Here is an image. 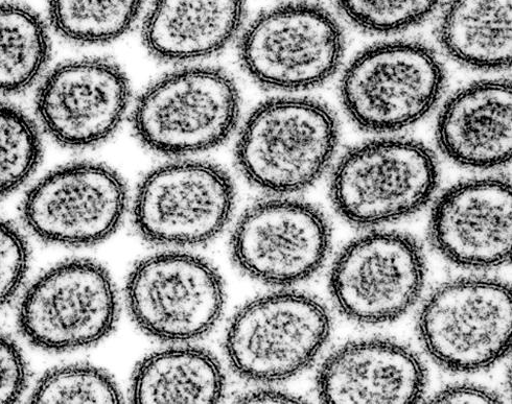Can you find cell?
Returning <instances> with one entry per match:
<instances>
[{
    "label": "cell",
    "mask_w": 512,
    "mask_h": 404,
    "mask_svg": "<svg viewBox=\"0 0 512 404\" xmlns=\"http://www.w3.org/2000/svg\"><path fill=\"white\" fill-rule=\"evenodd\" d=\"M338 146L339 124L327 105L305 98H277L250 114L239 135L236 157L250 183L283 196L315 184L330 168Z\"/></svg>",
    "instance_id": "6da1fadb"
},
{
    "label": "cell",
    "mask_w": 512,
    "mask_h": 404,
    "mask_svg": "<svg viewBox=\"0 0 512 404\" xmlns=\"http://www.w3.org/2000/svg\"><path fill=\"white\" fill-rule=\"evenodd\" d=\"M438 181L437 159L422 142L384 137L366 141L341 157L331 177L330 194L345 221L374 227L422 210Z\"/></svg>",
    "instance_id": "7a4b0ae2"
},
{
    "label": "cell",
    "mask_w": 512,
    "mask_h": 404,
    "mask_svg": "<svg viewBox=\"0 0 512 404\" xmlns=\"http://www.w3.org/2000/svg\"><path fill=\"white\" fill-rule=\"evenodd\" d=\"M445 85V67L431 47L395 40L368 47L346 67L340 97L358 127L388 134L421 122Z\"/></svg>",
    "instance_id": "3957f363"
},
{
    "label": "cell",
    "mask_w": 512,
    "mask_h": 404,
    "mask_svg": "<svg viewBox=\"0 0 512 404\" xmlns=\"http://www.w3.org/2000/svg\"><path fill=\"white\" fill-rule=\"evenodd\" d=\"M237 84L224 70L195 66L159 79L137 100L132 126L153 152L185 156L215 149L240 117Z\"/></svg>",
    "instance_id": "277c9868"
},
{
    "label": "cell",
    "mask_w": 512,
    "mask_h": 404,
    "mask_svg": "<svg viewBox=\"0 0 512 404\" xmlns=\"http://www.w3.org/2000/svg\"><path fill=\"white\" fill-rule=\"evenodd\" d=\"M331 316L311 295L282 291L256 298L232 318L227 360L241 377L278 383L309 368L331 335Z\"/></svg>",
    "instance_id": "5b68a950"
},
{
    "label": "cell",
    "mask_w": 512,
    "mask_h": 404,
    "mask_svg": "<svg viewBox=\"0 0 512 404\" xmlns=\"http://www.w3.org/2000/svg\"><path fill=\"white\" fill-rule=\"evenodd\" d=\"M511 289L491 278L441 285L418 316V336L430 358L457 373L495 366L511 347Z\"/></svg>",
    "instance_id": "8992f818"
},
{
    "label": "cell",
    "mask_w": 512,
    "mask_h": 404,
    "mask_svg": "<svg viewBox=\"0 0 512 404\" xmlns=\"http://www.w3.org/2000/svg\"><path fill=\"white\" fill-rule=\"evenodd\" d=\"M239 55L256 83L274 90H308L336 74L344 55V35L328 10L310 3L286 4L250 23Z\"/></svg>",
    "instance_id": "52a82bcc"
},
{
    "label": "cell",
    "mask_w": 512,
    "mask_h": 404,
    "mask_svg": "<svg viewBox=\"0 0 512 404\" xmlns=\"http://www.w3.org/2000/svg\"><path fill=\"white\" fill-rule=\"evenodd\" d=\"M236 202L234 182L220 166L183 160L159 166L137 188L135 228L150 243L193 247L227 226Z\"/></svg>",
    "instance_id": "ba28073f"
},
{
    "label": "cell",
    "mask_w": 512,
    "mask_h": 404,
    "mask_svg": "<svg viewBox=\"0 0 512 404\" xmlns=\"http://www.w3.org/2000/svg\"><path fill=\"white\" fill-rule=\"evenodd\" d=\"M126 300L132 319L146 334L185 343L217 325L225 291L220 274L206 260L168 252L139 261L128 277Z\"/></svg>",
    "instance_id": "9c48e42d"
},
{
    "label": "cell",
    "mask_w": 512,
    "mask_h": 404,
    "mask_svg": "<svg viewBox=\"0 0 512 404\" xmlns=\"http://www.w3.org/2000/svg\"><path fill=\"white\" fill-rule=\"evenodd\" d=\"M119 316L114 283L96 261H65L40 276L23 296L18 326L34 346L69 351L104 340Z\"/></svg>",
    "instance_id": "30bf717a"
},
{
    "label": "cell",
    "mask_w": 512,
    "mask_h": 404,
    "mask_svg": "<svg viewBox=\"0 0 512 404\" xmlns=\"http://www.w3.org/2000/svg\"><path fill=\"white\" fill-rule=\"evenodd\" d=\"M426 260L412 236L374 231L348 244L330 275L338 310L355 322L386 324L403 317L420 299Z\"/></svg>",
    "instance_id": "8fae6325"
},
{
    "label": "cell",
    "mask_w": 512,
    "mask_h": 404,
    "mask_svg": "<svg viewBox=\"0 0 512 404\" xmlns=\"http://www.w3.org/2000/svg\"><path fill=\"white\" fill-rule=\"evenodd\" d=\"M123 178L96 162H76L46 175L23 200L22 219L40 240L87 247L108 239L123 222Z\"/></svg>",
    "instance_id": "7c38bea8"
},
{
    "label": "cell",
    "mask_w": 512,
    "mask_h": 404,
    "mask_svg": "<svg viewBox=\"0 0 512 404\" xmlns=\"http://www.w3.org/2000/svg\"><path fill=\"white\" fill-rule=\"evenodd\" d=\"M330 248V225L322 212L307 202L288 198L254 203L231 236V254L239 269L279 287L315 275Z\"/></svg>",
    "instance_id": "4fadbf2b"
},
{
    "label": "cell",
    "mask_w": 512,
    "mask_h": 404,
    "mask_svg": "<svg viewBox=\"0 0 512 404\" xmlns=\"http://www.w3.org/2000/svg\"><path fill=\"white\" fill-rule=\"evenodd\" d=\"M131 97L127 76L114 62L87 58L62 63L41 83L38 120L46 134L68 149L107 140L124 120Z\"/></svg>",
    "instance_id": "5bb4252c"
},
{
    "label": "cell",
    "mask_w": 512,
    "mask_h": 404,
    "mask_svg": "<svg viewBox=\"0 0 512 404\" xmlns=\"http://www.w3.org/2000/svg\"><path fill=\"white\" fill-rule=\"evenodd\" d=\"M430 240L450 263L472 270L501 267L511 256V183L502 177L468 180L435 203Z\"/></svg>",
    "instance_id": "9a60e30c"
},
{
    "label": "cell",
    "mask_w": 512,
    "mask_h": 404,
    "mask_svg": "<svg viewBox=\"0 0 512 404\" xmlns=\"http://www.w3.org/2000/svg\"><path fill=\"white\" fill-rule=\"evenodd\" d=\"M426 387L420 358L387 339L341 346L317 375L318 395L325 403H414L423 398Z\"/></svg>",
    "instance_id": "2e32d148"
},
{
    "label": "cell",
    "mask_w": 512,
    "mask_h": 404,
    "mask_svg": "<svg viewBox=\"0 0 512 404\" xmlns=\"http://www.w3.org/2000/svg\"><path fill=\"white\" fill-rule=\"evenodd\" d=\"M437 144L450 160L475 170L511 160V83L480 81L456 92L438 116Z\"/></svg>",
    "instance_id": "e0dca14e"
},
{
    "label": "cell",
    "mask_w": 512,
    "mask_h": 404,
    "mask_svg": "<svg viewBox=\"0 0 512 404\" xmlns=\"http://www.w3.org/2000/svg\"><path fill=\"white\" fill-rule=\"evenodd\" d=\"M244 16L245 0H154L143 39L159 60H199L224 50L240 32Z\"/></svg>",
    "instance_id": "ac0fdd59"
},
{
    "label": "cell",
    "mask_w": 512,
    "mask_h": 404,
    "mask_svg": "<svg viewBox=\"0 0 512 404\" xmlns=\"http://www.w3.org/2000/svg\"><path fill=\"white\" fill-rule=\"evenodd\" d=\"M225 386L223 369L211 352L175 346L138 364L130 392L136 403H217Z\"/></svg>",
    "instance_id": "d6986e66"
},
{
    "label": "cell",
    "mask_w": 512,
    "mask_h": 404,
    "mask_svg": "<svg viewBox=\"0 0 512 404\" xmlns=\"http://www.w3.org/2000/svg\"><path fill=\"white\" fill-rule=\"evenodd\" d=\"M442 49L477 70L507 69L511 63V0H451L438 23Z\"/></svg>",
    "instance_id": "ffe728a7"
},
{
    "label": "cell",
    "mask_w": 512,
    "mask_h": 404,
    "mask_svg": "<svg viewBox=\"0 0 512 404\" xmlns=\"http://www.w3.org/2000/svg\"><path fill=\"white\" fill-rule=\"evenodd\" d=\"M50 56V35L41 17L26 6L0 3V94L29 89Z\"/></svg>",
    "instance_id": "44dd1931"
},
{
    "label": "cell",
    "mask_w": 512,
    "mask_h": 404,
    "mask_svg": "<svg viewBox=\"0 0 512 404\" xmlns=\"http://www.w3.org/2000/svg\"><path fill=\"white\" fill-rule=\"evenodd\" d=\"M144 4L145 0H49V16L61 37L96 45L125 35Z\"/></svg>",
    "instance_id": "7402d4cb"
},
{
    "label": "cell",
    "mask_w": 512,
    "mask_h": 404,
    "mask_svg": "<svg viewBox=\"0 0 512 404\" xmlns=\"http://www.w3.org/2000/svg\"><path fill=\"white\" fill-rule=\"evenodd\" d=\"M42 155L38 127L25 112L0 103V198L25 184Z\"/></svg>",
    "instance_id": "603a6c76"
},
{
    "label": "cell",
    "mask_w": 512,
    "mask_h": 404,
    "mask_svg": "<svg viewBox=\"0 0 512 404\" xmlns=\"http://www.w3.org/2000/svg\"><path fill=\"white\" fill-rule=\"evenodd\" d=\"M123 397L114 380L89 365L60 367L46 373L37 384L35 403H120Z\"/></svg>",
    "instance_id": "cb8c5ba5"
},
{
    "label": "cell",
    "mask_w": 512,
    "mask_h": 404,
    "mask_svg": "<svg viewBox=\"0 0 512 404\" xmlns=\"http://www.w3.org/2000/svg\"><path fill=\"white\" fill-rule=\"evenodd\" d=\"M336 4L359 29L394 34L421 25L436 10L439 0H336Z\"/></svg>",
    "instance_id": "d4e9b609"
},
{
    "label": "cell",
    "mask_w": 512,
    "mask_h": 404,
    "mask_svg": "<svg viewBox=\"0 0 512 404\" xmlns=\"http://www.w3.org/2000/svg\"><path fill=\"white\" fill-rule=\"evenodd\" d=\"M29 267L25 237L7 220L0 218V311L18 292Z\"/></svg>",
    "instance_id": "484cf974"
},
{
    "label": "cell",
    "mask_w": 512,
    "mask_h": 404,
    "mask_svg": "<svg viewBox=\"0 0 512 404\" xmlns=\"http://www.w3.org/2000/svg\"><path fill=\"white\" fill-rule=\"evenodd\" d=\"M27 377L20 349L10 338L0 335V403L19 400L27 387Z\"/></svg>",
    "instance_id": "4316f807"
},
{
    "label": "cell",
    "mask_w": 512,
    "mask_h": 404,
    "mask_svg": "<svg viewBox=\"0 0 512 404\" xmlns=\"http://www.w3.org/2000/svg\"><path fill=\"white\" fill-rule=\"evenodd\" d=\"M429 402L432 403H502L495 392L474 385H454L442 389Z\"/></svg>",
    "instance_id": "83f0119b"
},
{
    "label": "cell",
    "mask_w": 512,
    "mask_h": 404,
    "mask_svg": "<svg viewBox=\"0 0 512 404\" xmlns=\"http://www.w3.org/2000/svg\"><path fill=\"white\" fill-rule=\"evenodd\" d=\"M239 403H300L299 397L271 388H256L242 393L236 398Z\"/></svg>",
    "instance_id": "f1b7e54d"
}]
</instances>
